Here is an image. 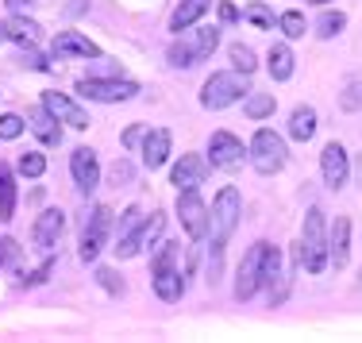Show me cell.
Here are the masks:
<instances>
[{
  "instance_id": "obj_1",
  "label": "cell",
  "mask_w": 362,
  "mask_h": 343,
  "mask_svg": "<svg viewBox=\"0 0 362 343\" xmlns=\"http://www.w3.org/2000/svg\"><path fill=\"white\" fill-rule=\"evenodd\" d=\"M293 259H297L300 270L308 274H324L327 270V220L324 209H308L305 212V224H300V239L293 247Z\"/></svg>"
},
{
  "instance_id": "obj_2",
  "label": "cell",
  "mask_w": 362,
  "mask_h": 343,
  "mask_svg": "<svg viewBox=\"0 0 362 343\" xmlns=\"http://www.w3.org/2000/svg\"><path fill=\"white\" fill-rule=\"evenodd\" d=\"M239 216H243V197H239L235 185H223L216 193V201H212V209H209V236H212V255H216V259L223 255L228 239L235 236Z\"/></svg>"
},
{
  "instance_id": "obj_3",
  "label": "cell",
  "mask_w": 362,
  "mask_h": 343,
  "mask_svg": "<svg viewBox=\"0 0 362 343\" xmlns=\"http://www.w3.org/2000/svg\"><path fill=\"white\" fill-rule=\"evenodd\" d=\"M216 47H220V28H201V31H193V35L177 39L174 47L166 50V58L177 70H189V66H197V62H209Z\"/></svg>"
},
{
  "instance_id": "obj_4",
  "label": "cell",
  "mask_w": 362,
  "mask_h": 343,
  "mask_svg": "<svg viewBox=\"0 0 362 343\" xmlns=\"http://www.w3.org/2000/svg\"><path fill=\"white\" fill-rule=\"evenodd\" d=\"M247 158H251V166L262 178H274L281 166H286V158H289L286 139H281L278 132H270V127H258L255 139H251V147H247Z\"/></svg>"
},
{
  "instance_id": "obj_5",
  "label": "cell",
  "mask_w": 362,
  "mask_h": 343,
  "mask_svg": "<svg viewBox=\"0 0 362 343\" xmlns=\"http://www.w3.org/2000/svg\"><path fill=\"white\" fill-rule=\"evenodd\" d=\"M251 93V85H247V74H212L209 81H204L201 89V105L209 108V112H220V108L235 105L239 97H247Z\"/></svg>"
},
{
  "instance_id": "obj_6",
  "label": "cell",
  "mask_w": 362,
  "mask_h": 343,
  "mask_svg": "<svg viewBox=\"0 0 362 343\" xmlns=\"http://www.w3.org/2000/svg\"><path fill=\"white\" fill-rule=\"evenodd\" d=\"M77 93L89 100H100V105H119V100L139 97V85L135 81H112V77H81L77 81Z\"/></svg>"
},
{
  "instance_id": "obj_7",
  "label": "cell",
  "mask_w": 362,
  "mask_h": 343,
  "mask_svg": "<svg viewBox=\"0 0 362 343\" xmlns=\"http://www.w3.org/2000/svg\"><path fill=\"white\" fill-rule=\"evenodd\" d=\"M108 231H112V209L97 204V209L85 216V228H81V259H85V262H93L100 251H105Z\"/></svg>"
},
{
  "instance_id": "obj_8",
  "label": "cell",
  "mask_w": 362,
  "mask_h": 343,
  "mask_svg": "<svg viewBox=\"0 0 362 343\" xmlns=\"http://www.w3.org/2000/svg\"><path fill=\"white\" fill-rule=\"evenodd\" d=\"M177 216H181V228H185V236L193 239V243L209 236V204L197 197V190L177 193Z\"/></svg>"
},
{
  "instance_id": "obj_9",
  "label": "cell",
  "mask_w": 362,
  "mask_h": 343,
  "mask_svg": "<svg viewBox=\"0 0 362 343\" xmlns=\"http://www.w3.org/2000/svg\"><path fill=\"white\" fill-rule=\"evenodd\" d=\"M262 255H266V239L255 243L247 251V259L239 262V274H235V297L239 301H251V297L262 289Z\"/></svg>"
},
{
  "instance_id": "obj_10",
  "label": "cell",
  "mask_w": 362,
  "mask_h": 343,
  "mask_svg": "<svg viewBox=\"0 0 362 343\" xmlns=\"http://www.w3.org/2000/svg\"><path fill=\"white\" fill-rule=\"evenodd\" d=\"M243 158H247L243 139H235L231 132H212V139H209V162L212 166L216 170H239Z\"/></svg>"
},
{
  "instance_id": "obj_11",
  "label": "cell",
  "mask_w": 362,
  "mask_h": 343,
  "mask_svg": "<svg viewBox=\"0 0 362 343\" xmlns=\"http://www.w3.org/2000/svg\"><path fill=\"white\" fill-rule=\"evenodd\" d=\"M320 174H324V185L327 190H343L347 185V174H351V158L343 151V143H327L320 151Z\"/></svg>"
},
{
  "instance_id": "obj_12",
  "label": "cell",
  "mask_w": 362,
  "mask_h": 343,
  "mask_svg": "<svg viewBox=\"0 0 362 343\" xmlns=\"http://www.w3.org/2000/svg\"><path fill=\"white\" fill-rule=\"evenodd\" d=\"M42 108H47V112L54 116L58 124H70L74 132H85V127L93 124L89 112H85L81 105H74V100L66 97V93H42Z\"/></svg>"
},
{
  "instance_id": "obj_13",
  "label": "cell",
  "mask_w": 362,
  "mask_h": 343,
  "mask_svg": "<svg viewBox=\"0 0 362 343\" xmlns=\"http://www.w3.org/2000/svg\"><path fill=\"white\" fill-rule=\"evenodd\" d=\"M204 178H209V162H204L201 154H181L174 162V170H170V185H177V193L201 190Z\"/></svg>"
},
{
  "instance_id": "obj_14",
  "label": "cell",
  "mask_w": 362,
  "mask_h": 343,
  "mask_svg": "<svg viewBox=\"0 0 362 343\" xmlns=\"http://www.w3.org/2000/svg\"><path fill=\"white\" fill-rule=\"evenodd\" d=\"M70 174H74V185L81 193H93L100 185V162H97V151L89 147H77L70 154Z\"/></svg>"
},
{
  "instance_id": "obj_15",
  "label": "cell",
  "mask_w": 362,
  "mask_h": 343,
  "mask_svg": "<svg viewBox=\"0 0 362 343\" xmlns=\"http://www.w3.org/2000/svg\"><path fill=\"white\" fill-rule=\"evenodd\" d=\"M162 228H166V216H162V212H151V220H143L139 231H132L127 239H119L116 255H119V259H132V255H139L143 247H151L154 239L162 236Z\"/></svg>"
},
{
  "instance_id": "obj_16",
  "label": "cell",
  "mask_w": 362,
  "mask_h": 343,
  "mask_svg": "<svg viewBox=\"0 0 362 343\" xmlns=\"http://www.w3.org/2000/svg\"><path fill=\"white\" fill-rule=\"evenodd\" d=\"M62 231H66V212L62 209H47L35 220V228H31V239H35L39 251H50V247L62 239Z\"/></svg>"
},
{
  "instance_id": "obj_17",
  "label": "cell",
  "mask_w": 362,
  "mask_h": 343,
  "mask_svg": "<svg viewBox=\"0 0 362 343\" xmlns=\"http://www.w3.org/2000/svg\"><path fill=\"white\" fill-rule=\"evenodd\" d=\"M351 259V220L347 216H335V228L327 231V262L335 270H343Z\"/></svg>"
},
{
  "instance_id": "obj_18",
  "label": "cell",
  "mask_w": 362,
  "mask_h": 343,
  "mask_svg": "<svg viewBox=\"0 0 362 343\" xmlns=\"http://www.w3.org/2000/svg\"><path fill=\"white\" fill-rule=\"evenodd\" d=\"M54 54H77V58H100V47L93 39H85L81 31H58L54 35Z\"/></svg>"
},
{
  "instance_id": "obj_19",
  "label": "cell",
  "mask_w": 362,
  "mask_h": 343,
  "mask_svg": "<svg viewBox=\"0 0 362 343\" xmlns=\"http://www.w3.org/2000/svg\"><path fill=\"white\" fill-rule=\"evenodd\" d=\"M166 158H170V132H166V127L146 132V139H143V166L146 170H158V166H166Z\"/></svg>"
},
{
  "instance_id": "obj_20",
  "label": "cell",
  "mask_w": 362,
  "mask_h": 343,
  "mask_svg": "<svg viewBox=\"0 0 362 343\" xmlns=\"http://www.w3.org/2000/svg\"><path fill=\"white\" fill-rule=\"evenodd\" d=\"M209 8H212V0H181V4L174 8V16H170V31H177V35L189 31Z\"/></svg>"
},
{
  "instance_id": "obj_21",
  "label": "cell",
  "mask_w": 362,
  "mask_h": 343,
  "mask_svg": "<svg viewBox=\"0 0 362 343\" xmlns=\"http://www.w3.org/2000/svg\"><path fill=\"white\" fill-rule=\"evenodd\" d=\"M154 278V293L162 297V301H181V293H185V281H181L177 267H162L151 274Z\"/></svg>"
},
{
  "instance_id": "obj_22",
  "label": "cell",
  "mask_w": 362,
  "mask_h": 343,
  "mask_svg": "<svg viewBox=\"0 0 362 343\" xmlns=\"http://www.w3.org/2000/svg\"><path fill=\"white\" fill-rule=\"evenodd\" d=\"M316 135V108L313 105H297L289 116V139L297 143H308Z\"/></svg>"
},
{
  "instance_id": "obj_23",
  "label": "cell",
  "mask_w": 362,
  "mask_h": 343,
  "mask_svg": "<svg viewBox=\"0 0 362 343\" xmlns=\"http://www.w3.org/2000/svg\"><path fill=\"white\" fill-rule=\"evenodd\" d=\"M293 62H297V58H293V50L286 47V42H274L270 54H266V70H270L274 81H289V77H293Z\"/></svg>"
},
{
  "instance_id": "obj_24",
  "label": "cell",
  "mask_w": 362,
  "mask_h": 343,
  "mask_svg": "<svg viewBox=\"0 0 362 343\" xmlns=\"http://www.w3.org/2000/svg\"><path fill=\"white\" fill-rule=\"evenodd\" d=\"M28 120H31L28 127H31V132L39 135L42 143H47V147H58V143H62V127H58V120L50 116L47 108H35V112H31Z\"/></svg>"
},
{
  "instance_id": "obj_25",
  "label": "cell",
  "mask_w": 362,
  "mask_h": 343,
  "mask_svg": "<svg viewBox=\"0 0 362 343\" xmlns=\"http://www.w3.org/2000/svg\"><path fill=\"white\" fill-rule=\"evenodd\" d=\"M4 39L20 42V47H35V39H39V23L23 20V16H12V20L4 23Z\"/></svg>"
},
{
  "instance_id": "obj_26",
  "label": "cell",
  "mask_w": 362,
  "mask_h": 343,
  "mask_svg": "<svg viewBox=\"0 0 362 343\" xmlns=\"http://www.w3.org/2000/svg\"><path fill=\"white\" fill-rule=\"evenodd\" d=\"M281 281V251L274 243H266V255H262V286L270 289V301H274V286Z\"/></svg>"
},
{
  "instance_id": "obj_27",
  "label": "cell",
  "mask_w": 362,
  "mask_h": 343,
  "mask_svg": "<svg viewBox=\"0 0 362 343\" xmlns=\"http://www.w3.org/2000/svg\"><path fill=\"white\" fill-rule=\"evenodd\" d=\"M16 216V178L8 166H0V220Z\"/></svg>"
},
{
  "instance_id": "obj_28",
  "label": "cell",
  "mask_w": 362,
  "mask_h": 343,
  "mask_svg": "<svg viewBox=\"0 0 362 343\" xmlns=\"http://www.w3.org/2000/svg\"><path fill=\"white\" fill-rule=\"evenodd\" d=\"M274 108H278L274 93H251V97L243 100V112L251 116V120H266V116H274Z\"/></svg>"
},
{
  "instance_id": "obj_29",
  "label": "cell",
  "mask_w": 362,
  "mask_h": 343,
  "mask_svg": "<svg viewBox=\"0 0 362 343\" xmlns=\"http://www.w3.org/2000/svg\"><path fill=\"white\" fill-rule=\"evenodd\" d=\"M278 28H281V35H286V39H305L308 23H305V16H300V12H281L278 16Z\"/></svg>"
},
{
  "instance_id": "obj_30",
  "label": "cell",
  "mask_w": 362,
  "mask_h": 343,
  "mask_svg": "<svg viewBox=\"0 0 362 343\" xmlns=\"http://www.w3.org/2000/svg\"><path fill=\"white\" fill-rule=\"evenodd\" d=\"M228 58H231V66H235L239 74H247V77H251V74H255V66H258V62H255V50H251V47H243V42H235V47L228 50Z\"/></svg>"
},
{
  "instance_id": "obj_31",
  "label": "cell",
  "mask_w": 362,
  "mask_h": 343,
  "mask_svg": "<svg viewBox=\"0 0 362 343\" xmlns=\"http://www.w3.org/2000/svg\"><path fill=\"white\" fill-rule=\"evenodd\" d=\"M343 28H347V16H343V12H324L320 23H316V35H320V39H335Z\"/></svg>"
},
{
  "instance_id": "obj_32",
  "label": "cell",
  "mask_w": 362,
  "mask_h": 343,
  "mask_svg": "<svg viewBox=\"0 0 362 343\" xmlns=\"http://www.w3.org/2000/svg\"><path fill=\"white\" fill-rule=\"evenodd\" d=\"M16 170H20L23 178H42V174H47V158H42V154H35V151H28V154H20Z\"/></svg>"
},
{
  "instance_id": "obj_33",
  "label": "cell",
  "mask_w": 362,
  "mask_h": 343,
  "mask_svg": "<svg viewBox=\"0 0 362 343\" xmlns=\"http://www.w3.org/2000/svg\"><path fill=\"white\" fill-rule=\"evenodd\" d=\"M339 108L343 112H362V81H351L347 89L339 93Z\"/></svg>"
},
{
  "instance_id": "obj_34",
  "label": "cell",
  "mask_w": 362,
  "mask_h": 343,
  "mask_svg": "<svg viewBox=\"0 0 362 343\" xmlns=\"http://www.w3.org/2000/svg\"><path fill=\"white\" fill-rule=\"evenodd\" d=\"M243 16L255 23V28H262V31H270V28H274V12H270L266 4H247V12H243Z\"/></svg>"
},
{
  "instance_id": "obj_35",
  "label": "cell",
  "mask_w": 362,
  "mask_h": 343,
  "mask_svg": "<svg viewBox=\"0 0 362 343\" xmlns=\"http://www.w3.org/2000/svg\"><path fill=\"white\" fill-rule=\"evenodd\" d=\"M23 127H28V124H23L16 112H4V116H0V139H20Z\"/></svg>"
},
{
  "instance_id": "obj_36",
  "label": "cell",
  "mask_w": 362,
  "mask_h": 343,
  "mask_svg": "<svg viewBox=\"0 0 362 343\" xmlns=\"http://www.w3.org/2000/svg\"><path fill=\"white\" fill-rule=\"evenodd\" d=\"M139 224H143V212L132 204V209H127L124 216H119V239H127L132 231H139Z\"/></svg>"
},
{
  "instance_id": "obj_37",
  "label": "cell",
  "mask_w": 362,
  "mask_h": 343,
  "mask_svg": "<svg viewBox=\"0 0 362 343\" xmlns=\"http://www.w3.org/2000/svg\"><path fill=\"white\" fill-rule=\"evenodd\" d=\"M146 132H151L146 124H135V127H127V132H124V147H127V151H135V147H139V143L146 139Z\"/></svg>"
},
{
  "instance_id": "obj_38",
  "label": "cell",
  "mask_w": 362,
  "mask_h": 343,
  "mask_svg": "<svg viewBox=\"0 0 362 343\" xmlns=\"http://www.w3.org/2000/svg\"><path fill=\"white\" fill-rule=\"evenodd\" d=\"M23 62H28L31 70H50V62L39 54V50H31V47H23Z\"/></svg>"
},
{
  "instance_id": "obj_39",
  "label": "cell",
  "mask_w": 362,
  "mask_h": 343,
  "mask_svg": "<svg viewBox=\"0 0 362 343\" xmlns=\"http://www.w3.org/2000/svg\"><path fill=\"white\" fill-rule=\"evenodd\" d=\"M112 182H116V185H127V182H132V166H127L124 158H119L116 166H112Z\"/></svg>"
},
{
  "instance_id": "obj_40",
  "label": "cell",
  "mask_w": 362,
  "mask_h": 343,
  "mask_svg": "<svg viewBox=\"0 0 362 343\" xmlns=\"http://www.w3.org/2000/svg\"><path fill=\"white\" fill-rule=\"evenodd\" d=\"M220 20H223V23H235V20H239V8L228 4V0H220Z\"/></svg>"
},
{
  "instance_id": "obj_41",
  "label": "cell",
  "mask_w": 362,
  "mask_h": 343,
  "mask_svg": "<svg viewBox=\"0 0 362 343\" xmlns=\"http://www.w3.org/2000/svg\"><path fill=\"white\" fill-rule=\"evenodd\" d=\"M4 4L12 8V16H23V12H28V8H31V4H35V0H4Z\"/></svg>"
},
{
  "instance_id": "obj_42",
  "label": "cell",
  "mask_w": 362,
  "mask_h": 343,
  "mask_svg": "<svg viewBox=\"0 0 362 343\" xmlns=\"http://www.w3.org/2000/svg\"><path fill=\"white\" fill-rule=\"evenodd\" d=\"M97 278H100V286H105V289H112V293L119 289V286H116V274H112V270H100Z\"/></svg>"
},
{
  "instance_id": "obj_43",
  "label": "cell",
  "mask_w": 362,
  "mask_h": 343,
  "mask_svg": "<svg viewBox=\"0 0 362 343\" xmlns=\"http://www.w3.org/2000/svg\"><path fill=\"white\" fill-rule=\"evenodd\" d=\"M47 274H50V262H42V267H39L35 274H31L28 281H31V286H39V281H47Z\"/></svg>"
},
{
  "instance_id": "obj_44",
  "label": "cell",
  "mask_w": 362,
  "mask_h": 343,
  "mask_svg": "<svg viewBox=\"0 0 362 343\" xmlns=\"http://www.w3.org/2000/svg\"><path fill=\"white\" fill-rule=\"evenodd\" d=\"M305 4H320L324 8V4H332V0H305Z\"/></svg>"
},
{
  "instance_id": "obj_45",
  "label": "cell",
  "mask_w": 362,
  "mask_h": 343,
  "mask_svg": "<svg viewBox=\"0 0 362 343\" xmlns=\"http://www.w3.org/2000/svg\"><path fill=\"white\" fill-rule=\"evenodd\" d=\"M0 39H4V23H0Z\"/></svg>"
},
{
  "instance_id": "obj_46",
  "label": "cell",
  "mask_w": 362,
  "mask_h": 343,
  "mask_svg": "<svg viewBox=\"0 0 362 343\" xmlns=\"http://www.w3.org/2000/svg\"><path fill=\"white\" fill-rule=\"evenodd\" d=\"M358 286H362V278H358Z\"/></svg>"
}]
</instances>
